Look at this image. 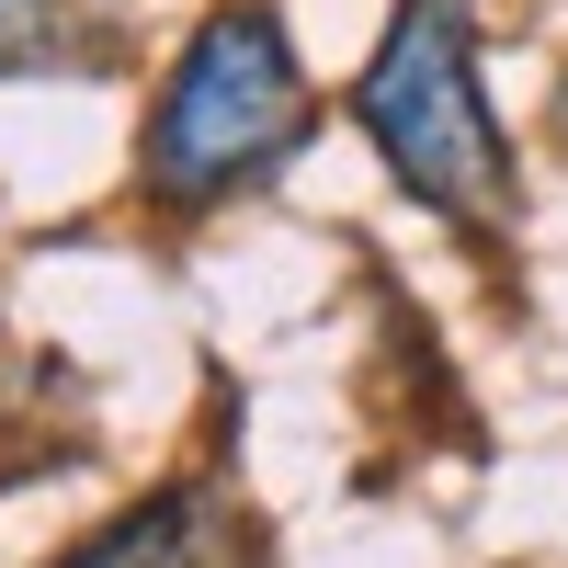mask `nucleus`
Segmentation results:
<instances>
[{
  "label": "nucleus",
  "instance_id": "obj_1",
  "mask_svg": "<svg viewBox=\"0 0 568 568\" xmlns=\"http://www.w3.org/2000/svg\"><path fill=\"white\" fill-rule=\"evenodd\" d=\"M353 125L398 171V194L455 216L466 240H511L524 182H511V136H500L489 91H478V0H398L387 45L364 58Z\"/></svg>",
  "mask_w": 568,
  "mask_h": 568
},
{
  "label": "nucleus",
  "instance_id": "obj_2",
  "mask_svg": "<svg viewBox=\"0 0 568 568\" xmlns=\"http://www.w3.org/2000/svg\"><path fill=\"white\" fill-rule=\"evenodd\" d=\"M307 125H318V103H307L296 45H284V23L262 0H240V12H205L194 45L171 58L149 136H136V182H149V205L205 216L227 194H251V182H273L307 149Z\"/></svg>",
  "mask_w": 568,
  "mask_h": 568
},
{
  "label": "nucleus",
  "instance_id": "obj_3",
  "mask_svg": "<svg viewBox=\"0 0 568 568\" xmlns=\"http://www.w3.org/2000/svg\"><path fill=\"white\" fill-rule=\"evenodd\" d=\"M58 568H273V557H262V524L227 478H171L136 511H114L103 535H80Z\"/></svg>",
  "mask_w": 568,
  "mask_h": 568
},
{
  "label": "nucleus",
  "instance_id": "obj_4",
  "mask_svg": "<svg viewBox=\"0 0 568 568\" xmlns=\"http://www.w3.org/2000/svg\"><path fill=\"white\" fill-rule=\"evenodd\" d=\"M125 58L114 0H0V80H103Z\"/></svg>",
  "mask_w": 568,
  "mask_h": 568
},
{
  "label": "nucleus",
  "instance_id": "obj_5",
  "mask_svg": "<svg viewBox=\"0 0 568 568\" xmlns=\"http://www.w3.org/2000/svg\"><path fill=\"white\" fill-rule=\"evenodd\" d=\"M546 136H557V160H568V80H557V103H546Z\"/></svg>",
  "mask_w": 568,
  "mask_h": 568
}]
</instances>
